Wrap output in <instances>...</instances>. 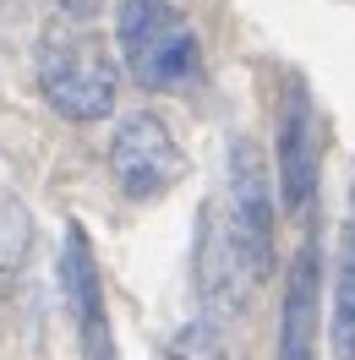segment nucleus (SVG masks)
Returning a JSON list of instances; mask_svg holds the SVG:
<instances>
[{"instance_id":"nucleus-1","label":"nucleus","mask_w":355,"mask_h":360,"mask_svg":"<svg viewBox=\"0 0 355 360\" xmlns=\"http://www.w3.org/2000/svg\"><path fill=\"white\" fill-rule=\"evenodd\" d=\"M115 44L132 82L148 93H186L202 82V39L170 0H120Z\"/></svg>"},{"instance_id":"nucleus-2","label":"nucleus","mask_w":355,"mask_h":360,"mask_svg":"<svg viewBox=\"0 0 355 360\" xmlns=\"http://www.w3.org/2000/svg\"><path fill=\"white\" fill-rule=\"evenodd\" d=\"M39 93L61 120L93 126V120L115 115L120 71L88 27H55V33H44V49H39Z\"/></svg>"},{"instance_id":"nucleus-3","label":"nucleus","mask_w":355,"mask_h":360,"mask_svg":"<svg viewBox=\"0 0 355 360\" xmlns=\"http://www.w3.org/2000/svg\"><path fill=\"white\" fill-rule=\"evenodd\" d=\"M224 224V240L251 273V284H263L273 273V175L263 164V148L251 136L230 142V164H224V197L213 202Z\"/></svg>"},{"instance_id":"nucleus-4","label":"nucleus","mask_w":355,"mask_h":360,"mask_svg":"<svg viewBox=\"0 0 355 360\" xmlns=\"http://www.w3.org/2000/svg\"><path fill=\"white\" fill-rule=\"evenodd\" d=\"M104 164H110V180L126 202H158L186 175V153H180L175 131L154 110H132V115L115 120Z\"/></svg>"},{"instance_id":"nucleus-5","label":"nucleus","mask_w":355,"mask_h":360,"mask_svg":"<svg viewBox=\"0 0 355 360\" xmlns=\"http://www.w3.org/2000/svg\"><path fill=\"white\" fill-rule=\"evenodd\" d=\"M273 153H279V197L289 213H311L317 197V115H311V93L301 82H289L279 98V136H273Z\"/></svg>"},{"instance_id":"nucleus-6","label":"nucleus","mask_w":355,"mask_h":360,"mask_svg":"<svg viewBox=\"0 0 355 360\" xmlns=\"http://www.w3.org/2000/svg\"><path fill=\"white\" fill-rule=\"evenodd\" d=\"M251 290H257V284H251V273L241 268V257L230 251L219 213H213V202H208L202 207V229H197V295H202V311L219 316V322H230V316L246 311Z\"/></svg>"},{"instance_id":"nucleus-7","label":"nucleus","mask_w":355,"mask_h":360,"mask_svg":"<svg viewBox=\"0 0 355 360\" xmlns=\"http://www.w3.org/2000/svg\"><path fill=\"white\" fill-rule=\"evenodd\" d=\"M317 322H323V251L306 235L285 278V311H279V360H317Z\"/></svg>"},{"instance_id":"nucleus-8","label":"nucleus","mask_w":355,"mask_h":360,"mask_svg":"<svg viewBox=\"0 0 355 360\" xmlns=\"http://www.w3.org/2000/svg\"><path fill=\"white\" fill-rule=\"evenodd\" d=\"M66 290L77 306V328L88 344V360H115L110 328H104V295H99V268H93V246L82 224H66Z\"/></svg>"},{"instance_id":"nucleus-9","label":"nucleus","mask_w":355,"mask_h":360,"mask_svg":"<svg viewBox=\"0 0 355 360\" xmlns=\"http://www.w3.org/2000/svg\"><path fill=\"white\" fill-rule=\"evenodd\" d=\"M328 349L333 360H355V235L333 251V284H328Z\"/></svg>"},{"instance_id":"nucleus-10","label":"nucleus","mask_w":355,"mask_h":360,"mask_svg":"<svg viewBox=\"0 0 355 360\" xmlns=\"http://www.w3.org/2000/svg\"><path fill=\"white\" fill-rule=\"evenodd\" d=\"M27 251H33V213H27L23 191H17V186L6 180V169H0V278L23 268Z\"/></svg>"},{"instance_id":"nucleus-11","label":"nucleus","mask_w":355,"mask_h":360,"mask_svg":"<svg viewBox=\"0 0 355 360\" xmlns=\"http://www.w3.org/2000/svg\"><path fill=\"white\" fill-rule=\"evenodd\" d=\"M164 360H230V349H224L213 322H180L164 338Z\"/></svg>"},{"instance_id":"nucleus-12","label":"nucleus","mask_w":355,"mask_h":360,"mask_svg":"<svg viewBox=\"0 0 355 360\" xmlns=\"http://www.w3.org/2000/svg\"><path fill=\"white\" fill-rule=\"evenodd\" d=\"M55 6H61V11H66L71 22H93V17H99V11H104V0H55Z\"/></svg>"},{"instance_id":"nucleus-13","label":"nucleus","mask_w":355,"mask_h":360,"mask_svg":"<svg viewBox=\"0 0 355 360\" xmlns=\"http://www.w3.org/2000/svg\"><path fill=\"white\" fill-rule=\"evenodd\" d=\"M350 235H355V186H350Z\"/></svg>"}]
</instances>
